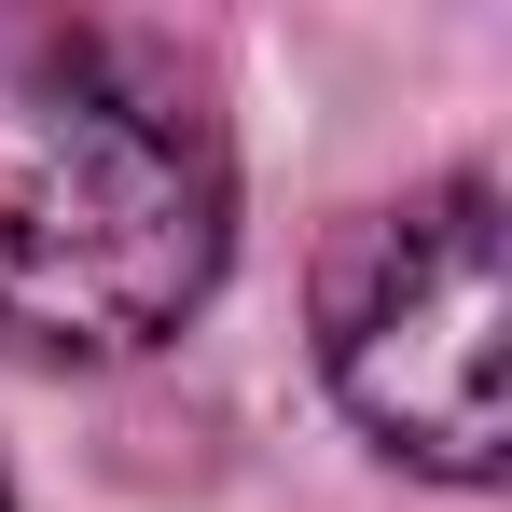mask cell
Returning <instances> with one entry per match:
<instances>
[{
	"label": "cell",
	"instance_id": "cell-1",
	"mask_svg": "<svg viewBox=\"0 0 512 512\" xmlns=\"http://www.w3.org/2000/svg\"><path fill=\"white\" fill-rule=\"evenodd\" d=\"M236 97L167 14H0V346L167 360L236 277Z\"/></svg>",
	"mask_w": 512,
	"mask_h": 512
},
{
	"label": "cell",
	"instance_id": "cell-2",
	"mask_svg": "<svg viewBox=\"0 0 512 512\" xmlns=\"http://www.w3.org/2000/svg\"><path fill=\"white\" fill-rule=\"evenodd\" d=\"M499 305H512V194L499 153L402 180L374 208H346L305 263V360L333 388V416L416 471L443 499L499 485Z\"/></svg>",
	"mask_w": 512,
	"mask_h": 512
},
{
	"label": "cell",
	"instance_id": "cell-3",
	"mask_svg": "<svg viewBox=\"0 0 512 512\" xmlns=\"http://www.w3.org/2000/svg\"><path fill=\"white\" fill-rule=\"evenodd\" d=\"M0 512H28V499H14V471H0Z\"/></svg>",
	"mask_w": 512,
	"mask_h": 512
}]
</instances>
